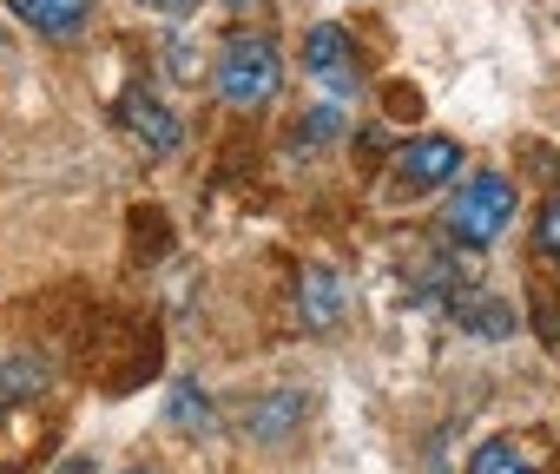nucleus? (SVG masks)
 Here are the masks:
<instances>
[{
  "label": "nucleus",
  "mask_w": 560,
  "mask_h": 474,
  "mask_svg": "<svg viewBox=\"0 0 560 474\" xmlns=\"http://www.w3.org/2000/svg\"><path fill=\"white\" fill-rule=\"evenodd\" d=\"M468 474H540V467H534V454H527L521 441H508V435H494V441H481V448H475V461H468Z\"/></svg>",
  "instance_id": "nucleus-9"
},
{
  "label": "nucleus",
  "mask_w": 560,
  "mask_h": 474,
  "mask_svg": "<svg viewBox=\"0 0 560 474\" xmlns=\"http://www.w3.org/2000/svg\"><path fill=\"white\" fill-rule=\"evenodd\" d=\"M126 474H152V467H126Z\"/></svg>",
  "instance_id": "nucleus-15"
},
{
  "label": "nucleus",
  "mask_w": 560,
  "mask_h": 474,
  "mask_svg": "<svg viewBox=\"0 0 560 474\" xmlns=\"http://www.w3.org/2000/svg\"><path fill=\"white\" fill-rule=\"evenodd\" d=\"M172 422H178V428H198V435H205V428H211V402H205V389H191V382H185V389L172 395Z\"/></svg>",
  "instance_id": "nucleus-11"
},
{
  "label": "nucleus",
  "mask_w": 560,
  "mask_h": 474,
  "mask_svg": "<svg viewBox=\"0 0 560 474\" xmlns=\"http://www.w3.org/2000/svg\"><path fill=\"white\" fill-rule=\"evenodd\" d=\"M337 132H343V112L337 106H317V112L298 119V152H324V145H337Z\"/></svg>",
  "instance_id": "nucleus-10"
},
{
  "label": "nucleus",
  "mask_w": 560,
  "mask_h": 474,
  "mask_svg": "<svg viewBox=\"0 0 560 474\" xmlns=\"http://www.w3.org/2000/svg\"><path fill=\"white\" fill-rule=\"evenodd\" d=\"M304 67H311V80L330 93V99H350L357 86H363V67H357V47L343 40V27H311L304 34Z\"/></svg>",
  "instance_id": "nucleus-3"
},
{
  "label": "nucleus",
  "mask_w": 560,
  "mask_h": 474,
  "mask_svg": "<svg viewBox=\"0 0 560 474\" xmlns=\"http://www.w3.org/2000/svg\"><path fill=\"white\" fill-rule=\"evenodd\" d=\"M211 86H218V99L237 106V112L270 106L277 86H284V60H277V40H270V34H250V27L231 34V40L218 47V60H211Z\"/></svg>",
  "instance_id": "nucleus-1"
},
{
  "label": "nucleus",
  "mask_w": 560,
  "mask_h": 474,
  "mask_svg": "<svg viewBox=\"0 0 560 474\" xmlns=\"http://www.w3.org/2000/svg\"><path fill=\"white\" fill-rule=\"evenodd\" d=\"M298 317H304L311 330H330V323L343 317V284H337V271H304V284H298Z\"/></svg>",
  "instance_id": "nucleus-7"
},
{
  "label": "nucleus",
  "mask_w": 560,
  "mask_h": 474,
  "mask_svg": "<svg viewBox=\"0 0 560 474\" xmlns=\"http://www.w3.org/2000/svg\"><path fill=\"white\" fill-rule=\"evenodd\" d=\"M119 126L139 139V152H145V158H172V152H178V139H185L178 112H172L165 99H152V93H126V99H119Z\"/></svg>",
  "instance_id": "nucleus-5"
},
{
  "label": "nucleus",
  "mask_w": 560,
  "mask_h": 474,
  "mask_svg": "<svg viewBox=\"0 0 560 474\" xmlns=\"http://www.w3.org/2000/svg\"><path fill=\"white\" fill-rule=\"evenodd\" d=\"M21 14V27L47 34V40H73L86 21H93V0H8Z\"/></svg>",
  "instance_id": "nucleus-6"
},
{
  "label": "nucleus",
  "mask_w": 560,
  "mask_h": 474,
  "mask_svg": "<svg viewBox=\"0 0 560 474\" xmlns=\"http://www.w3.org/2000/svg\"><path fill=\"white\" fill-rule=\"evenodd\" d=\"M455 171H462V145H455V139H442V132L409 139V145H402V158H396V185H402L409 198L455 185Z\"/></svg>",
  "instance_id": "nucleus-4"
},
{
  "label": "nucleus",
  "mask_w": 560,
  "mask_h": 474,
  "mask_svg": "<svg viewBox=\"0 0 560 474\" xmlns=\"http://www.w3.org/2000/svg\"><path fill=\"white\" fill-rule=\"evenodd\" d=\"M298 415H304V395H291V389H277L270 402H257V408H244V428H250L257 441H284Z\"/></svg>",
  "instance_id": "nucleus-8"
},
{
  "label": "nucleus",
  "mask_w": 560,
  "mask_h": 474,
  "mask_svg": "<svg viewBox=\"0 0 560 474\" xmlns=\"http://www.w3.org/2000/svg\"><path fill=\"white\" fill-rule=\"evenodd\" d=\"M0 402H8V376H0Z\"/></svg>",
  "instance_id": "nucleus-14"
},
{
  "label": "nucleus",
  "mask_w": 560,
  "mask_h": 474,
  "mask_svg": "<svg viewBox=\"0 0 560 474\" xmlns=\"http://www.w3.org/2000/svg\"><path fill=\"white\" fill-rule=\"evenodd\" d=\"M145 8H159V14H191L198 0H145Z\"/></svg>",
  "instance_id": "nucleus-13"
},
{
  "label": "nucleus",
  "mask_w": 560,
  "mask_h": 474,
  "mask_svg": "<svg viewBox=\"0 0 560 474\" xmlns=\"http://www.w3.org/2000/svg\"><path fill=\"white\" fill-rule=\"evenodd\" d=\"M534 251L540 258H560V198H547L540 217H534Z\"/></svg>",
  "instance_id": "nucleus-12"
},
{
  "label": "nucleus",
  "mask_w": 560,
  "mask_h": 474,
  "mask_svg": "<svg viewBox=\"0 0 560 474\" xmlns=\"http://www.w3.org/2000/svg\"><path fill=\"white\" fill-rule=\"evenodd\" d=\"M508 224H514V185H508L501 171H475V178L448 198V237H455V245H468V251L501 245Z\"/></svg>",
  "instance_id": "nucleus-2"
}]
</instances>
